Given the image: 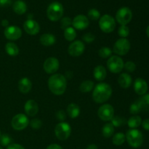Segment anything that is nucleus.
<instances>
[{
	"label": "nucleus",
	"mask_w": 149,
	"mask_h": 149,
	"mask_svg": "<svg viewBox=\"0 0 149 149\" xmlns=\"http://www.w3.org/2000/svg\"><path fill=\"white\" fill-rule=\"evenodd\" d=\"M48 87L51 93L54 95H61L66 90V79L61 74H53L48 79Z\"/></svg>",
	"instance_id": "nucleus-1"
},
{
	"label": "nucleus",
	"mask_w": 149,
	"mask_h": 149,
	"mask_svg": "<svg viewBox=\"0 0 149 149\" xmlns=\"http://www.w3.org/2000/svg\"><path fill=\"white\" fill-rule=\"evenodd\" d=\"M112 95V89L107 83H99L95 87L93 93V98L97 103L107 101Z\"/></svg>",
	"instance_id": "nucleus-2"
},
{
	"label": "nucleus",
	"mask_w": 149,
	"mask_h": 149,
	"mask_svg": "<svg viewBox=\"0 0 149 149\" xmlns=\"http://www.w3.org/2000/svg\"><path fill=\"white\" fill-rule=\"evenodd\" d=\"M125 136L127 143L132 148H139L143 143L142 132L137 129H131L128 130Z\"/></svg>",
	"instance_id": "nucleus-3"
},
{
	"label": "nucleus",
	"mask_w": 149,
	"mask_h": 149,
	"mask_svg": "<svg viewBox=\"0 0 149 149\" xmlns=\"http://www.w3.org/2000/svg\"><path fill=\"white\" fill-rule=\"evenodd\" d=\"M63 7L58 1L51 3L47 10V15L51 21H58L63 15Z\"/></svg>",
	"instance_id": "nucleus-4"
},
{
	"label": "nucleus",
	"mask_w": 149,
	"mask_h": 149,
	"mask_svg": "<svg viewBox=\"0 0 149 149\" xmlns=\"http://www.w3.org/2000/svg\"><path fill=\"white\" fill-rule=\"evenodd\" d=\"M99 26L102 31L104 33H111L116 28L115 19L109 15H104L99 20Z\"/></svg>",
	"instance_id": "nucleus-5"
},
{
	"label": "nucleus",
	"mask_w": 149,
	"mask_h": 149,
	"mask_svg": "<svg viewBox=\"0 0 149 149\" xmlns=\"http://www.w3.org/2000/svg\"><path fill=\"white\" fill-rule=\"evenodd\" d=\"M71 133V128L69 124L66 122H60L55 128V134L60 141H65L70 137Z\"/></svg>",
	"instance_id": "nucleus-6"
},
{
	"label": "nucleus",
	"mask_w": 149,
	"mask_h": 149,
	"mask_svg": "<svg viewBox=\"0 0 149 149\" xmlns=\"http://www.w3.org/2000/svg\"><path fill=\"white\" fill-rule=\"evenodd\" d=\"M132 18V13L129 7H121L116 14V21L121 26H127Z\"/></svg>",
	"instance_id": "nucleus-7"
},
{
	"label": "nucleus",
	"mask_w": 149,
	"mask_h": 149,
	"mask_svg": "<svg viewBox=\"0 0 149 149\" xmlns=\"http://www.w3.org/2000/svg\"><path fill=\"white\" fill-rule=\"evenodd\" d=\"M124 64L125 63L123 60L117 55L111 56L107 61L108 68L111 72L113 74H118L121 72L124 68Z\"/></svg>",
	"instance_id": "nucleus-8"
},
{
	"label": "nucleus",
	"mask_w": 149,
	"mask_h": 149,
	"mask_svg": "<svg viewBox=\"0 0 149 149\" xmlns=\"http://www.w3.org/2000/svg\"><path fill=\"white\" fill-rule=\"evenodd\" d=\"M130 49V42L125 38L119 39L115 42L113 52L118 55H125Z\"/></svg>",
	"instance_id": "nucleus-9"
},
{
	"label": "nucleus",
	"mask_w": 149,
	"mask_h": 149,
	"mask_svg": "<svg viewBox=\"0 0 149 149\" xmlns=\"http://www.w3.org/2000/svg\"><path fill=\"white\" fill-rule=\"evenodd\" d=\"M29 124V118L23 113H18L13 118L11 125L15 130H23L26 129Z\"/></svg>",
	"instance_id": "nucleus-10"
},
{
	"label": "nucleus",
	"mask_w": 149,
	"mask_h": 149,
	"mask_svg": "<svg viewBox=\"0 0 149 149\" xmlns=\"http://www.w3.org/2000/svg\"><path fill=\"white\" fill-rule=\"evenodd\" d=\"M97 115L101 120L108 122L111 120L114 116V109L110 104H103L99 108Z\"/></svg>",
	"instance_id": "nucleus-11"
},
{
	"label": "nucleus",
	"mask_w": 149,
	"mask_h": 149,
	"mask_svg": "<svg viewBox=\"0 0 149 149\" xmlns=\"http://www.w3.org/2000/svg\"><path fill=\"white\" fill-rule=\"evenodd\" d=\"M85 49L84 44L81 41H74L68 47V52L70 55L73 57H79L84 52Z\"/></svg>",
	"instance_id": "nucleus-12"
},
{
	"label": "nucleus",
	"mask_w": 149,
	"mask_h": 149,
	"mask_svg": "<svg viewBox=\"0 0 149 149\" xmlns=\"http://www.w3.org/2000/svg\"><path fill=\"white\" fill-rule=\"evenodd\" d=\"M59 61L55 57H50L46 59L43 65L45 71L47 74H54L59 68Z\"/></svg>",
	"instance_id": "nucleus-13"
},
{
	"label": "nucleus",
	"mask_w": 149,
	"mask_h": 149,
	"mask_svg": "<svg viewBox=\"0 0 149 149\" xmlns=\"http://www.w3.org/2000/svg\"><path fill=\"white\" fill-rule=\"evenodd\" d=\"M4 36L9 40L15 41L20 39L22 36V31L18 26H10L5 29L4 31Z\"/></svg>",
	"instance_id": "nucleus-14"
},
{
	"label": "nucleus",
	"mask_w": 149,
	"mask_h": 149,
	"mask_svg": "<svg viewBox=\"0 0 149 149\" xmlns=\"http://www.w3.org/2000/svg\"><path fill=\"white\" fill-rule=\"evenodd\" d=\"M23 28L26 33L31 36L36 35L40 31V26L36 20L33 19H28L23 24Z\"/></svg>",
	"instance_id": "nucleus-15"
},
{
	"label": "nucleus",
	"mask_w": 149,
	"mask_h": 149,
	"mask_svg": "<svg viewBox=\"0 0 149 149\" xmlns=\"http://www.w3.org/2000/svg\"><path fill=\"white\" fill-rule=\"evenodd\" d=\"M89 24V19L84 15H78L72 20V25L74 29L77 30H84L88 27Z\"/></svg>",
	"instance_id": "nucleus-16"
},
{
	"label": "nucleus",
	"mask_w": 149,
	"mask_h": 149,
	"mask_svg": "<svg viewBox=\"0 0 149 149\" xmlns=\"http://www.w3.org/2000/svg\"><path fill=\"white\" fill-rule=\"evenodd\" d=\"M148 84L142 78H138L134 82V90L135 92L139 95H143L146 94L148 91Z\"/></svg>",
	"instance_id": "nucleus-17"
},
{
	"label": "nucleus",
	"mask_w": 149,
	"mask_h": 149,
	"mask_svg": "<svg viewBox=\"0 0 149 149\" xmlns=\"http://www.w3.org/2000/svg\"><path fill=\"white\" fill-rule=\"evenodd\" d=\"M25 112L29 116H34L39 111V106L33 100H29L26 103L24 106Z\"/></svg>",
	"instance_id": "nucleus-18"
},
{
	"label": "nucleus",
	"mask_w": 149,
	"mask_h": 149,
	"mask_svg": "<svg viewBox=\"0 0 149 149\" xmlns=\"http://www.w3.org/2000/svg\"><path fill=\"white\" fill-rule=\"evenodd\" d=\"M32 88V83L31 80L27 77L22 78L18 82V89L20 93L27 94L31 91Z\"/></svg>",
	"instance_id": "nucleus-19"
},
{
	"label": "nucleus",
	"mask_w": 149,
	"mask_h": 149,
	"mask_svg": "<svg viewBox=\"0 0 149 149\" xmlns=\"http://www.w3.org/2000/svg\"><path fill=\"white\" fill-rule=\"evenodd\" d=\"M118 82H119V86L124 89L129 88L131 86L132 82V77L130 74H126V73H123L121 74L118 79Z\"/></svg>",
	"instance_id": "nucleus-20"
},
{
	"label": "nucleus",
	"mask_w": 149,
	"mask_h": 149,
	"mask_svg": "<svg viewBox=\"0 0 149 149\" xmlns=\"http://www.w3.org/2000/svg\"><path fill=\"white\" fill-rule=\"evenodd\" d=\"M39 41L44 46L49 47L55 43L56 39H55V36L52 33H44L41 36Z\"/></svg>",
	"instance_id": "nucleus-21"
},
{
	"label": "nucleus",
	"mask_w": 149,
	"mask_h": 149,
	"mask_svg": "<svg viewBox=\"0 0 149 149\" xmlns=\"http://www.w3.org/2000/svg\"><path fill=\"white\" fill-rule=\"evenodd\" d=\"M93 75H94L95 79L97 81H103L106 79L107 72H106V68L102 65H97L93 71Z\"/></svg>",
	"instance_id": "nucleus-22"
},
{
	"label": "nucleus",
	"mask_w": 149,
	"mask_h": 149,
	"mask_svg": "<svg viewBox=\"0 0 149 149\" xmlns=\"http://www.w3.org/2000/svg\"><path fill=\"white\" fill-rule=\"evenodd\" d=\"M13 10L15 13L17 15H23L27 10V6L24 1H21V0H18V1H15L13 6Z\"/></svg>",
	"instance_id": "nucleus-23"
},
{
	"label": "nucleus",
	"mask_w": 149,
	"mask_h": 149,
	"mask_svg": "<svg viewBox=\"0 0 149 149\" xmlns=\"http://www.w3.org/2000/svg\"><path fill=\"white\" fill-rule=\"evenodd\" d=\"M67 113L72 119L78 117L80 113V108L76 103H70L67 107Z\"/></svg>",
	"instance_id": "nucleus-24"
},
{
	"label": "nucleus",
	"mask_w": 149,
	"mask_h": 149,
	"mask_svg": "<svg viewBox=\"0 0 149 149\" xmlns=\"http://www.w3.org/2000/svg\"><path fill=\"white\" fill-rule=\"evenodd\" d=\"M6 52L10 56H16L19 53V48L13 42H8L5 45Z\"/></svg>",
	"instance_id": "nucleus-25"
},
{
	"label": "nucleus",
	"mask_w": 149,
	"mask_h": 149,
	"mask_svg": "<svg viewBox=\"0 0 149 149\" xmlns=\"http://www.w3.org/2000/svg\"><path fill=\"white\" fill-rule=\"evenodd\" d=\"M142 123V119L139 116H132L127 121V125L131 129H136Z\"/></svg>",
	"instance_id": "nucleus-26"
},
{
	"label": "nucleus",
	"mask_w": 149,
	"mask_h": 149,
	"mask_svg": "<svg viewBox=\"0 0 149 149\" xmlns=\"http://www.w3.org/2000/svg\"><path fill=\"white\" fill-rule=\"evenodd\" d=\"M114 132V127L111 123H107L102 128V134L105 138H108L111 137Z\"/></svg>",
	"instance_id": "nucleus-27"
},
{
	"label": "nucleus",
	"mask_w": 149,
	"mask_h": 149,
	"mask_svg": "<svg viewBox=\"0 0 149 149\" xmlns=\"http://www.w3.org/2000/svg\"><path fill=\"white\" fill-rule=\"evenodd\" d=\"M94 87V82L90 80H86L81 82L79 86V90L81 93H90Z\"/></svg>",
	"instance_id": "nucleus-28"
},
{
	"label": "nucleus",
	"mask_w": 149,
	"mask_h": 149,
	"mask_svg": "<svg viewBox=\"0 0 149 149\" xmlns=\"http://www.w3.org/2000/svg\"><path fill=\"white\" fill-rule=\"evenodd\" d=\"M64 37L68 42H72L77 37V32L73 27H68L64 30Z\"/></svg>",
	"instance_id": "nucleus-29"
},
{
	"label": "nucleus",
	"mask_w": 149,
	"mask_h": 149,
	"mask_svg": "<svg viewBox=\"0 0 149 149\" xmlns=\"http://www.w3.org/2000/svg\"><path fill=\"white\" fill-rule=\"evenodd\" d=\"M126 141V136L122 132H118V133L115 134L112 139V142H113V145L115 146H122L124 143Z\"/></svg>",
	"instance_id": "nucleus-30"
},
{
	"label": "nucleus",
	"mask_w": 149,
	"mask_h": 149,
	"mask_svg": "<svg viewBox=\"0 0 149 149\" xmlns=\"http://www.w3.org/2000/svg\"><path fill=\"white\" fill-rule=\"evenodd\" d=\"M141 103L142 111H149V94H145L138 100Z\"/></svg>",
	"instance_id": "nucleus-31"
},
{
	"label": "nucleus",
	"mask_w": 149,
	"mask_h": 149,
	"mask_svg": "<svg viewBox=\"0 0 149 149\" xmlns=\"http://www.w3.org/2000/svg\"><path fill=\"white\" fill-rule=\"evenodd\" d=\"M141 111H142V108H141V103H139L138 100H136L131 104L130 108V112L132 114H137V113H140Z\"/></svg>",
	"instance_id": "nucleus-32"
},
{
	"label": "nucleus",
	"mask_w": 149,
	"mask_h": 149,
	"mask_svg": "<svg viewBox=\"0 0 149 149\" xmlns=\"http://www.w3.org/2000/svg\"><path fill=\"white\" fill-rule=\"evenodd\" d=\"M112 54V50L109 47H101L98 51V55L102 58H108L110 57Z\"/></svg>",
	"instance_id": "nucleus-33"
},
{
	"label": "nucleus",
	"mask_w": 149,
	"mask_h": 149,
	"mask_svg": "<svg viewBox=\"0 0 149 149\" xmlns=\"http://www.w3.org/2000/svg\"><path fill=\"white\" fill-rule=\"evenodd\" d=\"M125 123H126L125 119L120 116H113L111 119V124L114 127H119L125 125Z\"/></svg>",
	"instance_id": "nucleus-34"
},
{
	"label": "nucleus",
	"mask_w": 149,
	"mask_h": 149,
	"mask_svg": "<svg viewBox=\"0 0 149 149\" xmlns=\"http://www.w3.org/2000/svg\"><path fill=\"white\" fill-rule=\"evenodd\" d=\"M88 17L89 18L93 20H97L100 18V13L96 9H91L88 12Z\"/></svg>",
	"instance_id": "nucleus-35"
},
{
	"label": "nucleus",
	"mask_w": 149,
	"mask_h": 149,
	"mask_svg": "<svg viewBox=\"0 0 149 149\" xmlns=\"http://www.w3.org/2000/svg\"><path fill=\"white\" fill-rule=\"evenodd\" d=\"M118 33L122 38H126L130 34V29L127 26H121L118 30Z\"/></svg>",
	"instance_id": "nucleus-36"
},
{
	"label": "nucleus",
	"mask_w": 149,
	"mask_h": 149,
	"mask_svg": "<svg viewBox=\"0 0 149 149\" xmlns=\"http://www.w3.org/2000/svg\"><path fill=\"white\" fill-rule=\"evenodd\" d=\"M12 143V138L9 136L8 135H1L0 137V143L3 146H8L10 145Z\"/></svg>",
	"instance_id": "nucleus-37"
},
{
	"label": "nucleus",
	"mask_w": 149,
	"mask_h": 149,
	"mask_svg": "<svg viewBox=\"0 0 149 149\" xmlns=\"http://www.w3.org/2000/svg\"><path fill=\"white\" fill-rule=\"evenodd\" d=\"M71 25H72V20L70 17H65L61 20V26L62 29H66L67 28L71 27Z\"/></svg>",
	"instance_id": "nucleus-38"
},
{
	"label": "nucleus",
	"mask_w": 149,
	"mask_h": 149,
	"mask_svg": "<svg viewBox=\"0 0 149 149\" xmlns=\"http://www.w3.org/2000/svg\"><path fill=\"white\" fill-rule=\"evenodd\" d=\"M124 68L128 72H133L136 69V65L132 61H127L124 64Z\"/></svg>",
	"instance_id": "nucleus-39"
},
{
	"label": "nucleus",
	"mask_w": 149,
	"mask_h": 149,
	"mask_svg": "<svg viewBox=\"0 0 149 149\" xmlns=\"http://www.w3.org/2000/svg\"><path fill=\"white\" fill-rule=\"evenodd\" d=\"M31 127L33 129L37 130V129H40L42 126V122L40 119H32L30 122Z\"/></svg>",
	"instance_id": "nucleus-40"
},
{
	"label": "nucleus",
	"mask_w": 149,
	"mask_h": 149,
	"mask_svg": "<svg viewBox=\"0 0 149 149\" xmlns=\"http://www.w3.org/2000/svg\"><path fill=\"white\" fill-rule=\"evenodd\" d=\"M95 39V36L94 34L91 33H85L84 36H82V39L84 42H87V43H91V42H94Z\"/></svg>",
	"instance_id": "nucleus-41"
},
{
	"label": "nucleus",
	"mask_w": 149,
	"mask_h": 149,
	"mask_svg": "<svg viewBox=\"0 0 149 149\" xmlns=\"http://www.w3.org/2000/svg\"><path fill=\"white\" fill-rule=\"evenodd\" d=\"M56 117L58 118V120L63 122L64 120H65V118H66V115H65V113L63 111L60 110L56 113Z\"/></svg>",
	"instance_id": "nucleus-42"
},
{
	"label": "nucleus",
	"mask_w": 149,
	"mask_h": 149,
	"mask_svg": "<svg viewBox=\"0 0 149 149\" xmlns=\"http://www.w3.org/2000/svg\"><path fill=\"white\" fill-rule=\"evenodd\" d=\"M7 149H25L21 145L17 143H11L7 146Z\"/></svg>",
	"instance_id": "nucleus-43"
},
{
	"label": "nucleus",
	"mask_w": 149,
	"mask_h": 149,
	"mask_svg": "<svg viewBox=\"0 0 149 149\" xmlns=\"http://www.w3.org/2000/svg\"><path fill=\"white\" fill-rule=\"evenodd\" d=\"M142 127L144 130L149 131V119H146L143 121H142Z\"/></svg>",
	"instance_id": "nucleus-44"
},
{
	"label": "nucleus",
	"mask_w": 149,
	"mask_h": 149,
	"mask_svg": "<svg viewBox=\"0 0 149 149\" xmlns=\"http://www.w3.org/2000/svg\"><path fill=\"white\" fill-rule=\"evenodd\" d=\"M10 4H11V0H0L1 7H8Z\"/></svg>",
	"instance_id": "nucleus-45"
},
{
	"label": "nucleus",
	"mask_w": 149,
	"mask_h": 149,
	"mask_svg": "<svg viewBox=\"0 0 149 149\" xmlns=\"http://www.w3.org/2000/svg\"><path fill=\"white\" fill-rule=\"evenodd\" d=\"M46 149H63V148L60 145L54 143V144H51V145H49Z\"/></svg>",
	"instance_id": "nucleus-46"
},
{
	"label": "nucleus",
	"mask_w": 149,
	"mask_h": 149,
	"mask_svg": "<svg viewBox=\"0 0 149 149\" xmlns=\"http://www.w3.org/2000/svg\"><path fill=\"white\" fill-rule=\"evenodd\" d=\"M1 25H2V26H4V27H8V25H9V22L7 20H3L2 21H1Z\"/></svg>",
	"instance_id": "nucleus-47"
},
{
	"label": "nucleus",
	"mask_w": 149,
	"mask_h": 149,
	"mask_svg": "<svg viewBox=\"0 0 149 149\" xmlns=\"http://www.w3.org/2000/svg\"><path fill=\"white\" fill-rule=\"evenodd\" d=\"M87 149H98L95 144H90L87 147Z\"/></svg>",
	"instance_id": "nucleus-48"
},
{
	"label": "nucleus",
	"mask_w": 149,
	"mask_h": 149,
	"mask_svg": "<svg viewBox=\"0 0 149 149\" xmlns=\"http://www.w3.org/2000/svg\"><path fill=\"white\" fill-rule=\"evenodd\" d=\"M146 34H147V36H148V37L149 38V26L147 27V29H146Z\"/></svg>",
	"instance_id": "nucleus-49"
},
{
	"label": "nucleus",
	"mask_w": 149,
	"mask_h": 149,
	"mask_svg": "<svg viewBox=\"0 0 149 149\" xmlns=\"http://www.w3.org/2000/svg\"><path fill=\"white\" fill-rule=\"evenodd\" d=\"M0 137H1V132H0Z\"/></svg>",
	"instance_id": "nucleus-50"
},
{
	"label": "nucleus",
	"mask_w": 149,
	"mask_h": 149,
	"mask_svg": "<svg viewBox=\"0 0 149 149\" xmlns=\"http://www.w3.org/2000/svg\"><path fill=\"white\" fill-rule=\"evenodd\" d=\"M0 149H3L2 148H1V147H0Z\"/></svg>",
	"instance_id": "nucleus-51"
}]
</instances>
